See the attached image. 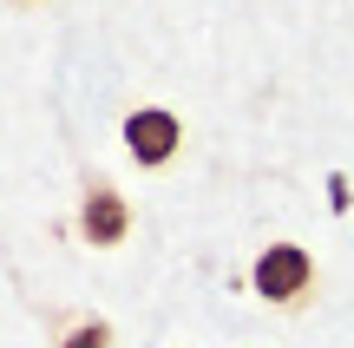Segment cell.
Segmentation results:
<instances>
[{"mask_svg":"<svg viewBox=\"0 0 354 348\" xmlns=\"http://www.w3.org/2000/svg\"><path fill=\"white\" fill-rule=\"evenodd\" d=\"M53 348H118V329L105 322V315H66Z\"/></svg>","mask_w":354,"mask_h":348,"instance_id":"cell-4","label":"cell"},{"mask_svg":"<svg viewBox=\"0 0 354 348\" xmlns=\"http://www.w3.org/2000/svg\"><path fill=\"white\" fill-rule=\"evenodd\" d=\"M13 7H39V0H13Z\"/></svg>","mask_w":354,"mask_h":348,"instance_id":"cell-5","label":"cell"},{"mask_svg":"<svg viewBox=\"0 0 354 348\" xmlns=\"http://www.w3.org/2000/svg\"><path fill=\"white\" fill-rule=\"evenodd\" d=\"M243 283H250V296L263 302V309H276V315H302V309H315V296H322L315 257H308L302 244H289V237H276V244L256 250V263H250Z\"/></svg>","mask_w":354,"mask_h":348,"instance_id":"cell-1","label":"cell"},{"mask_svg":"<svg viewBox=\"0 0 354 348\" xmlns=\"http://www.w3.org/2000/svg\"><path fill=\"white\" fill-rule=\"evenodd\" d=\"M118 131H125V152H131L138 171H171L177 158H184V138H190L171 105H131Z\"/></svg>","mask_w":354,"mask_h":348,"instance_id":"cell-3","label":"cell"},{"mask_svg":"<svg viewBox=\"0 0 354 348\" xmlns=\"http://www.w3.org/2000/svg\"><path fill=\"white\" fill-rule=\"evenodd\" d=\"M73 230H79V244H86V250L131 244V230H138L131 191L118 178H105V171H86V178H79V204H73Z\"/></svg>","mask_w":354,"mask_h":348,"instance_id":"cell-2","label":"cell"}]
</instances>
